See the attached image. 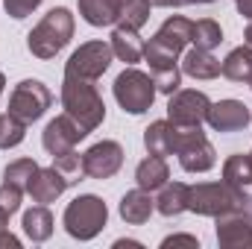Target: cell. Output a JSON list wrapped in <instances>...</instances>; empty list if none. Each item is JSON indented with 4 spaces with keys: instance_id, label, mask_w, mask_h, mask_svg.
I'll return each mask as SVG.
<instances>
[{
    "instance_id": "obj_20",
    "label": "cell",
    "mask_w": 252,
    "mask_h": 249,
    "mask_svg": "<svg viewBox=\"0 0 252 249\" xmlns=\"http://www.w3.org/2000/svg\"><path fill=\"white\" fill-rule=\"evenodd\" d=\"M79 15L91 27H112L121 24V3L118 0H76Z\"/></svg>"
},
{
    "instance_id": "obj_15",
    "label": "cell",
    "mask_w": 252,
    "mask_h": 249,
    "mask_svg": "<svg viewBox=\"0 0 252 249\" xmlns=\"http://www.w3.org/2000/svg\"><path fill=\"white\" fill-rule=\"evenodd\" d=\"M217 244L223 249H252V223L241 211L217 217Z\"/></svg>"
},
{
    "instance_id": "obj_8",
    "label": "cell",
    "mask_w": 252,
    "mask_h": 249,
    "mask_svg": "<svg viewBox=\"0 0 252 249\" xmlns=\"http://www.w3.org/2000/svg\"><path fill=\"white\" fill-rule=\"evenodd\" d=\"M53 103V94L44 82L38 79H24L21 85H15L12 97H9V112L15 118H21L24 124H35Z\"/></svg>"
},
{
    "instance_id": "obj_38",
    "label": "cell",
    "mask_w": 252,
    "mask_h": 249,
    "mask_svg": "<svg viewBox=\"0 0 252 249\" xmlns=\"http://www.w3.org/2000/svg\"><path fill=\"white\" fill-rule=\"evenodd\" d=\"M6 223H9V214H6V211H0V232H6Z\"/></svg>"
},
{
    "instance_id": "obj_40",
    "label": "cell",
    "mask_w": 252,
    "mask_h": 249,
    "mask_svg": "<svg viewBox=\"0 0 252 249\" xmlns=\"http://www.w3.org/2000/svg\"><path fill=\"white\" fill-rule=\"evenodd\" d=\"M3 85H6V76L0 73V94H3Z\"/></svg>"
},
{
    "instance_id": "obj_3",
    "label": "cell",
    "mask_w": 252,
    "mask_h": 249,
    "mask_svg": "<svg viewBox=\"0 0 252 249\" xmlns=\"http://www.w3.org/2000/svg\"><path fill=\"white\" fill-rule=\"evenodd\" d=\"M244 187H235L229 182H199L188 185V211L199 217H226L241 211L244 205Z\"/></svg>"
},
{
    "instance_id": "obj_22",
    "label": "cell",
    "mask_w": 252,
    "mask_h": 249,
    "mask_svg": "<svg viewBox=\"0 0 252 249\" xmlns=\"http://www.w3.org/2000/svg\"><path fill=\"white\" fill-rule=\"evenodd\" d=\"M156 208L164 217H179L182 211H188V185H182V182H164L158 199H156Z\"/></svg>"
},
{
    "instance_id": "obj_28",
    "label": "cell",
    "mask_w": 252,
    "mask_h": 249,
    "mask_svg": "<svg viewBox=\"0 0 252 249\" xmlns=\"http://www.w3.org/2000/svg\"><path fill=\"white\" fill-rule=\"evenodd\" d=\"M121 3V24L141 30L150 21V0H118Z\"/></svg>"
},
{
    "instance_id": "obj_26",
    "label": "cell",
    "mask_w": 252,
    "mask_h": 249,
    "mask_svg": "<svg viewBox=\"0 0 252 249\" xmlns=\"http://www.w3.org/2000/svg\"><path fill=\"white\" fill-rule=\"evenodd\" d=\"M223 182L235 187H247L252 185V161L250 156H229L223 161Z\"/></svg>"
},
{
    "instance_id": "obj_25",
    "label": "cell",
    "mask_w": 252,
    "mask_h": 249,
    "mask_svg": "<svg viewBox=\"0 0 252 249\" xmlns=\"http://www.w3.org/2000/svg\"><path fill=\"white\" fill-rule=\"evenodd\" d=\"M220 41H223V30H220V24H217V21H211V18L193 21V30H190V44H193V47L214 50Z\"/></svg>"
},
{
    "instance_id": "obj_17",
    "label": "cell",
    "mask_w": 252,
    "mask_h": 249,
    "mask_svg": "<svg viewBox=\"0 0 252 249\" xmlns=\"http://www.w3.org/2000/svg\"><path fill=\"white\" fill-rule=\"evenodd\" d=\"M153 211H156V199H153L150 190H144V187L126 190L124 199H121V217H124L129 226H141V223H147Z\"/></svg>"
},
{
    "instance_id": "obj_23",
    "label": "cell",
    "mask_w": 252,
    "mask_h": 249,
    "mask_svg": "<svg viewBox=\"0 0 252 249\" xmlns=\"http://www.w3.org/2000/svg\"><path fill=\"white\" fill-rule=\"evenodd\" d=\"M220 73L232 82H252V50L244 44V47H235L223 64H220Z\"/></svg>"
},
{
    "instance_id": "obj_13",
    "label": "cell",
    "mask_w": 252,
    "mask_h": 249,
    "mask_svg": "<svg viewBox=\"0 0 252 249\" xmlns=\"http://www.w3.org/2000/svg\"><path fill=\"white\" fill-rule=\"evenodd\" d=\"M70 185H73V182L53 164V167H38V170L32 173V179H30V185H27V193L32 196V202L47 205V202H53L56 196H62Z\"/></svg>"
},
{
    "instance_id": "obj_39",
    "label": "cell",
    "mask_w": 252,
    "mask_h": 249,
    "mask_svg": "<svg viewBox=\"0 0 252 249\" xmlns=\"http://www.w3.org/2000/svg\"><path fill=\"white\" fill-rule=\"evenodd\" d=\"M115 247L121 249V247H141V244H138V241H118V244H115Z\"/></svg>"
},
{
    "instance_id": "obj_7",
    "label": "cell",
    "mask_w": 252,
    "mask_h": 249,
    "mask_svg": "<svg viewBox=\"0 0 252 249\" xmlns=\"http://www.w3.org/2000/svg\"><path fill=\"white\" fill-rule=\"evenodd\" d=\"M176 156H179L182 170H188V173H205V170H211L217 164V153H214L211 141L202 135L199 126H188V129L179 126Z\"/></svg>"
},
{
    "instance_id": "obj_10",
    "label": "cell",
    "mask_w": 252,
    "mask_h": 249,
    "mask_svg": "<svg viewBox=\"0 0 252 249\" xmlns=\"http://www.w3.org/2000/svg\"><path fill=\"white\" fill-rule=\"evenodd\" d=\"M124 167V147L118 141H100L82 153V176L112 179Z\"/></svg>"
},
{
    "instance_id": "obj_5",
    "label": "cell",
    "mask_w": 252,
    "mask_h": 249,
    "mask_svg": "<svg viewBox=\"0 0 252 249\" xmlns=\"http://www.w3.org/2000/svg\"><path fill=\"white\" fill-rule=\"evenodd\" d=\"M64 229L70 238L76 241H91L103 232L106 220H109V208L100 196L94 193H85V196H76L67 208H64Z\"/></svg>"
},
{
    "instance_id": "obj_18",
    "label": "cell",
    "mask_w": 252,
    "mask_h": 249,
    "mask_svg": "<svg viewBox=\"0 0 252 249\" xmlns=\"http://www.w3.org/2000/svg\"><path fill=\"white\" fill-rule=\"evenodd\" d=\"M182 73H188L193 79H214L220 76V59L211 53V50H202V47H193L182 56Z\"/></svg>"
},
{
    "instance_id": "obj_21",
    "label": "cell",
    "mask_w": 252,
    "mask_h": 249,
    "mask_svg": "<svg viewBox=\"0 0 252 249\" xmlns=\"http://www.w3.org/2000/svg\"><path fill=\"white\" fill-rule=\"evenodd\" d=\"M167 179H170V167H167V161L161 156H150V158H144L135 167V182H138V187H144L150 193L158 190Z\"/></svg>"
},
{
    "instance_id": "obj_1",
    "label": "cell",
    "mask_w": 252,
    "mask_h": 249,
    "mask_svg": "<svg viewBox=\"0 0 252 249\" xmlns=\"http://www.w3.org/2000/svg\"><path fill=\"white\" fill-rule=\"evenodd\" d=\"M190 30H193V21L182 18V15H173L144 44V59L150 64V76L156 82V91H161L167 97L173 91H179V82H182L179 56L190 44Z\"/></svg>"
},
{
    "instance_id": "obj_11",
    "label": "cell",
    "mask_w": 252,
    "mask_h": 249,
    "mask_svg": "<svg viewBox=\"0 0 252 249\" xmlns=\"http://www.w3.org/2000/svg\"><path fill=\"white\" fill-rule=\"evenodd\" d=\"M211 100L202 91H173L170 103H167V121L176 126L188 129V126H202L205 115H208Z\"/></svg>"
},
{
    "instance_id": "obj_16",
    "label": "cell",
    "mask_w": 252,
    "mask_h": 249,
    "mask_svg": "<svg viewBox=\"0 0 252 249\" xmlns=\"http://www.w3.org/2000/svg\"><path fill=\"white\" fill-rule=\"evenodd\" d=\"M176 138H179V126L173 121H156L144 129V147L150 156H173L176 153Z\"/></svg>"
},
{
    "instance_id": "obj_6",
    "label": "cell",
    "mask_w": 252,
    "mask_h": 249,
    "mask_svg": "<svg viewBox=\"0 0 252 249\" xmlns=\"http://www.w3.org/2000/svg\"><path fill=\"white\" fill-rule=\"evenodd\" d=\"M156 82L150 73L138 70V67H126L124 73L115 79V100L121 103V109L129 115H144L153 100H156Z\"/></svg>"
},
{
    "instance_id": "obj_37",
    "label": "cell",
    "mask_w": 252,
    "mask_h": 249,
    "mask_svg": "<svg viewBox=\"0 0 252 249\" xmlns=\"http://www.w3.org/2000/svg\"><path fill=\"white\" fill-rule=\"evenodd\" d=\"M244 38H247V47L252 50V21L247 24V32H244Z\"/></svg>"
},
{
    "instance_id": "obj_36",
    "label": "cell",
    "mask_w": 252,
    "mask_h": 249,
    "mask_svg": "<svg viewBox=\"0 0 252 249\" xmlns=\"http://www.w3.org/2000/svg\"><path fill=\"white\" fill-rule=\"evenodd\" d=\"M241 214L252 223V196H244V205H241Z\"/></svg>"
},
{
    "instance_id": "obj_4",
    "label": "cell",
    "mask_w": 252,
    "mask_h": 249,
    "mask_svg": "<svg viewBox=\"0 0 252 249\" xmlns=\"http://www.w3.org/2000/svg\"><path fill=\"white\" fill-rule=\"evenodd\" d=\"M70 38H73V15L64 6H59V9H50L38 21V27L27 35V47L38 59H53Z\"/></svg>"
},
{
    "instance_id": "obj_19",
    "label": "cell",
    "mask_w": 252,
    "mask_h": 249,
    "mask_svg": "<svg viewBox=\"0 0 252 249\" xmlns=\"http://www.w3.org/2000/svg\"><path fill=\"white\" fill-rule=\"evenodd\" d=\"M112 53L126 64L141 62V56H144V41L138 38V30L118 24L115 32H112Z\"/></svg>"
},
{
    "instance_id": "obj_41",
    "label": "cell",
    "mask_w": 252,
    "mask_h": 249,
    "mask_svg": "<svg viewBox=\"0 0 252 249\" xmlns=\"http://www.w3.org/2000/svg\"><path fill=\"white\" fill-rule=\"evenodd\" d=\"M250 161H252V153H250Z\"/></svg>"
},
{
    "instance_id": "obj_32",
    "label": "cell",
    "mask_w": 252,
    "mask_h": 249,
    "mask_svg": "<svg viewBox=\"0 0 252 249\" xmlns=\"http://www.w3.org/2000/svg\"><path fill=\"white\" fill-rule=\"evenodd\" d=\"M3 6H6V15H12V18H27V15H32V9H38L41 6V0H3Z\"/></svg>"
},
{
    "instance_id": "obj_14",
    "label": "cell",
    "mask_w": 252,
    "mask_h": 249,
    "mask_svg": "<svg viewBox=\"0 0 252 249\" xmlns=\"http://www.w3.org/2000/svg\"><path fill=\"white\" fill-rule=\"evenodd\" d=\"M205 121L211 124V129H217V132H241V129H247V124H250V109L241 100H220V103H211L208 106Z\"/></svg>"
},
{
    "instance_id": "obj_30",
    "label": "cell",
    "mask_w": 252,
    "mask_h": 249,
    "mask_svg": "<svg viewBox=\"0 0 252 249\" xmlns=\"http://www.w3.org/2000/svg\"><path fill=\"white\" fill-rule=\"evenodd\" d=\"M53 164L62 170L70 182H76L79 173H82V158H79L76 150H67V153H62V156H53Z\"/></svg>"
},
{
    "instance_id": "obj_35",
    "label": "cell",
    "mask_w": 252,
    "mask_h": 249,
    "mask_svg": "<svg viewBox=\"0 0 252 249\" xmlns=\"http://www.w3.org/2000/svg\"><path fill=\"white\" fill-rule=\"evenodd\" d=\"M235 6H238V12H241L244 18L252 21V0H235Z\"/></svg>"
},
{
    "instance_id": "obj_34",
    "label": "cell",
    "mask_w": 252,
    "mask_h": 249,
    "mask_svg": "<svg viewBox=\"0 0 252 249\" xmlns=\"http://www.w3.org/2000/svg\"><path fill=\"white\" fill-rule=\"evenodd\" d=\"M190 3H214V0H150V6H164V9H170V6H190Z\"/></svg>"
},
{
    "instance_id": "obj_42",
    "label": "cell",
    "mask_w": 252,
    "mask_h": 249,
    "mask_svg": "<svg viewBox=\"0 0 252 249\" xmlns=\"http://www.w3.org/2000/svg\"><path fill=\"white\" fill-rule=\"evenodd\" d=\"M250 85H252V82H250Z\"/></svg>"
},
{
    "instance_id": "obj_27",
    "label": "cell",
    "mask_w": 252,
    "mask_h": 249,
    "mask_svg": "<svg viewBox=\"0 0 252 249\" xmlns=\"http://www.w3.org/2000/svg\"><path fill=\"white\" fill-rule=\"evenodd\" d=\"M24 135H27V124H24L21 118H15L12 112L0 115V150L18 147V144L24 141Z\"/></svg>"
},
{
    "instance_id": "obj_33",
    "label": "cell",
    "mask_w": 252,
    "mask_h": 249,
    "mask_svg": "<svg viewBox=\"0 0 252 249\" xmlns=\"http://www.w3.org/2000/svg\"><path fill=\"white\" fill-rule=\"evenodd\" d=\"M173 247L196 249V247H199V241H196L193 235H170V238H164V241H161V249H173Z\"/></svg>"
},
{
    "instance_id": "obj_2",
    "label": "cell",
    "mask_w": 252,
    "mask_h": 249,
    "mask_svg": "<svg viewBox=\"0 0 252 249\" xmlns=\"http://www.w3.org/2000/svg\"><path fill=\"white\" fill-rule=\"evenodd\" d=\"M62 106H64V115H70L76 124L85 129V135L94 132L97 126L103 124V118H106V103H103L97 85L91 79H82V76H64Z\"/></svg>"
},
{
    "instance_id": "obj_9",
    "label": "cell",
    "mask_w": 252,
    "mask_h": 249,
    "mask_svg": "<svg viewBox=\"0 0 252 249\" xmlns=\"http://www.w3.org/2000/svg\"><path fill=\"white\" fill-rule=\"evenodd\" d=\"M112 44L106 41H88L79 50H73V56L64 64V76H82V79H100L109 64H112Z\"/></svg>"
},
{
    "instance_id": "obj_24",
    "label": "cell",
    "mask_w": 252,
    "mask_h": 249,
    "mask_svg": "<svg viewBox=\"0 0 252 249\" xmlns=\"http://www.w3.org/2000/svg\"><path fill=\"white\" fill-rule=\"evenodd\" d=\"M24 232L32 244H44L53 235V214L47 211V205H35L24 214Z\"/></svg>"
},
{
    "instance_id": "obj_29",
    "label": "cell",
    "mask_w": 252,
    "mask_h": 249,
    "mask_svg": "<svg viewBox=\"0 0 252 249\" xmlns=\"http://www.w3.org/2000/svg\"><path fill=\"white\" fill-rule=\"evenodd\" d=\"M35 170H38V164H35L32 158H18V161L6 164V170H3V182H12V185H18L21 190H27V185H30V179H32Z\"/></svg>"
},
{
    "instance_id": "obj_12",
    "label": "cell",
    "mask_w": 252,
    "mask_h": 249,
    "mask_svg": "<svg viewBox=\"0 0 252 249\" xmlns=\"http://www.w3.org/2000/svg\"><path fill=\"white\" fill-rule=\"evenodd\" d=\"M82 138H85V129L76 124L70 115H59V118H53L47 124L44 135H41V144H44V150L50 156H62L67 150H76V144Z\"/></svg>"
},
{
    "instance_id": "obj_31",
    "label": "cell",
    "mask_w": 252,
    "mask_h": 249,
    "mask_svg": "<svg viewBox=\"0 0 252 249\" xmlns=\"http://www.w3.org/2000/svg\"><path fill=\"white\" fill-rule=\"evenodd\" d=\"M21 196H24V190L18 185H12V182H3L0 185V211H6L9 217L21 208Z\"/></svg>"
}]
</instances>
